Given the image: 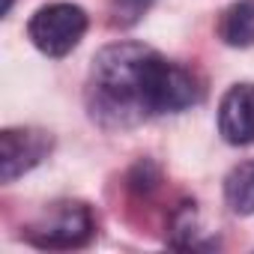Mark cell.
<instances>
[{
	"instance_id": "cell-1",
	"label": "cell",
	"mask_w": 254,
	"mask_h": 254,
	"mask_svg": "<svg viewBox=\"0 0 254 254\" xmlns=\"http://www.w3.org/2000/svg\"><path fill=\"white\" fill-rule=\"evenodd\" d=\"M162 54L141 42L105 45L90 66L87 108L108 129H126L150 117V78Z\"/></svg>"
},
{
	"instance_id": "cell-2",
	"label": "cell",
	"mask_w": 254,
	"mask_h": 254,
	"mask_svg": "<svg viewBox=\"0 0 254 254\" xmlns=\"http://www.w3.org/2000/svg\"><path fill=\"white\" fill-rule=\"evenodd\" d=\"M96 233V218L87 203L78 200H60L51 203L36 221L24 227V239L36 248L48 251H69L84 248Z\"/></svg>"
},
{
	"instance_id": "cell-3",
	"label": "cell",
	"mask_w": 254,
	"mask_h": 254,
	"mask_svg": "<svg viewBox=\"0 0 254 254\" xmlns=\"http://www.w3.org/2000/svg\"><path fill=\"white\" fill-rule=\"evenodd\" d=\"M87 27H90V18H87V12L78 3H69V0H54V3L39 6L30 15L27 36H30V42L45 57L60 60V57L72 54L81 45Z\"/></svg>"
},
{
	"instance_id": "cell-4",
	"label": "cell",
	"mask_w": 254,
	"mask_h": 254,
	"mask_svg": "<svg viewBox=\"0 0 254 254\" xmlns=\"http://www.w3.org/2000/svg\"><path fill=\"white\" fill-rule=\"evenodd\" d=\"M200 99H203V87L191 69H186L183 63H174L168 57L156 60V69L150 78V96H147L150 117L189 111V108L200 105Z\"/></svg>"
},
{
	"instance_id": "cell-5",
	"label": "cell",
	"mask_w": 254,
	"mask_h": 254,
	"mask_svg": "<svg viewBox=\"0 0 254 254\" xmlns=\"http://www.w3.org/2000/svg\"><path fill=\"white\" fill-rule=\"evenodd\" d=\"M51 150H54V138L45 129H33V126L3 129L0 132V180L15 183L18 177L42 165Z\"/></svg>"
},
{
	"instance_id": "cell-6",
	"label": "cell",
	"mask_w": 254,
	"mask_h": 254,
	"mask_svg": "<svg viewBox=\"0 0 254 254\" xmlns=\"http://www.w3.org/2000/svg\"><path fill=\"white\" fill-rule=\"evenodd\" d=\"M218 135L230 147L254 144V84H233L218 102Z\"/></svg>"
},
{
	"instance_id": "cell-7",
	"label": "cell",
	"mask_w": 254,
	"mask_h": 254,
	"mask_svg": "<svg viewBox=\"0 0 254 254\" xmlns=\"http://www.w3.org/2000/svg\"><path fill=\"white\" fill-rule=\"evenodd\" d=\"M218 36L230 48L254 45V0H236L218 18Z\"/></svg>"
},
{
	"instance_id": "cell-8",
	"label": "cell",
	"mask_w": 254,
	"mask_h": 254,
	"mask_svg": "<svg viewBox=\"0 0 254 254\" xmlns=\"http://www.w3.org/2000/svg\"><path fill=\"white\" fill-rule=\"evenodd\" d=\"M224 200L239 215H254V159L236 165L224 177Z\"/></svg>"
},
{
	"instance_id": "cell-9",
	"label": "cell",
	"mask_w": 254,
	"mask_h": 254,
	"mask_svg": "<svg viewBox=\"0 0 254 254\" xmlns=\"http://www.w3.org/2000/svg\"><path fill=\"white\" fill-rule=\"evenodd\" d=\"M171 245L177 248H209L212 242L200 239V227H197V212H194V203H183L174 218H171Z\"/></svg>"
},
{
	"instance_id": "cell-10",
	"label": "cell",
	"mask_w": 254,
	"mask_h": 254,
	"mask_svg": "<svg viewBox=\"0 0 254 254\" xmlns=\"http://www.w3.org/2000/svg\"><path fill=\"white\" fill-rule=\"evenodd\" d=\"M156 0H111V24L114 27H132L138 24Z\"/></svg>"
}]
</instances>
